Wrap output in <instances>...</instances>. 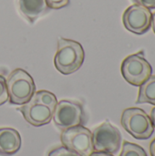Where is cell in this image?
<instances>
[{
    "label": "cell",
    "mask_w": 155,
    "mask_h": 156,
    "mask_svg": "<svg viewBox=\"0 0 155 156\" xmlns=\"http://www.w3.org/2000/svg\"><path fill=\"white\" fill-rule=\"evenodd\" d=\"M90 156H114L111 154L103 153V152H93Z\"/></svg>",
    "instance_id": "19"
},
{
    "label": "cell",
    "mask_w": 155,
    "mask_h": 156,
    "mask_svg": "<svg viewBox=\"0 0 155 156\" xmlns=\"http://www.w3.org/2000/svg\"><path fill=\"white\" fill-rule=\"evenodd\" d=\"M9 100L7 88H6V81L4 76L0 75V106L5 103Z\"/></svg>",
    "instance_id": "16"
},
{
    "label": "cell",
    "mask_w": 155,
    "mask_h": 156,
    "mask_svg": "<svg viewBox=\"0 0 155 156\" xmlns=\"http://www.w3.org/2000/svg\"><path fill=\"white\" fill-rule=\"evenodd\" d=\"M93 150L108 154H117L122 145V134L118 128L109 122L98 126L92 133Z\"/></svg>",
    "instance_id": "7"
},
{
    "label": "cell",
    "mask_w": 155,
    "mask_h": 156,
    "mask_svg": "<svg viewBox=\"0 0 155 156\" xmlns=\"http://www.w3.org/2000/svg\"><path fill=\"white\" fill-rule=\"evenodd\" d=\"M122 77L133 86H141L153 73V68L144 57V52L140 51L124 58L121 66Z\"/></svg>",
    "instance_id": "4"
},
{
    "label": "cell",
    "mask_w": 155,
    "mask_h": 156,
    "mask_svg": "<svg viewBox=\"0 0 155 156\" xmlns=\"http://www.w3.org/2000/svg\"><path fill=\"white\" fill-rule=\"evenodd\" d=\"M31 100H33L36 102H38V103H41L43 105L48 106L53 112H54V110L58 104V101H57L56 96L52 92L48 91V90L36 91L33 94Z\"/></svg>",
    "instance_id": "13"
},
{
    "label": "cell",
    "mask_w": 155,
    "mask_h": 156,
    "mask_svg": "<svg viewBox=\"0 0 155 156\" xmlns=\"http://www.w3.org/2000/svg\"><path fill=\"white\" fill-rule=\"evenodd\" d=\"M21 136L13 128L0 129V155L11 156L16 154L21 147Z\"/></svg>",
    "instance_id": "11"
},
{
    "label": "cell",
    "mask_w": 155,
    "mask_h": 156,
    "mask_svg": "<svg viewBox=\"0 0 155 156\" xmlns=\"http://www.w3.org/2000/svg\"><path fill=\"white\" fill-rule=\"evenodd\" d=\"M152 27H153V32L155 33V12L153 14V18H152Z\"/></svg>",
    "instance_id": "22"
},
{
    "label": "cell",
    "mask_w": 155,
    "mask_h": 156,
    "mask_svg": "<svg viewBox=\"0 0 155 156\" xmlns=\"http://www.w3.org/2000/svg\"><path fill=\"white\" fill-rule=\"evenodd\" d=\"M48 5L51 9H60L69 5V0H46Z\"/></svg>",
    "instance_id": "17"
},
{
    "label": "cell",
    "mask_w": 155,
    "mask_h": 156,
    "mask_svg": "<svg viewBox=\"0 0 155 156\" xmlns=\"http://www.w3.org/2000/svg\"><path fill=\"white\" fill-rule=\"evenodd\" d=\"M120 156H148L145 150L138 144L124 142Z\"/></svg>",
    "instance_id": "14"
},
{
    "label": "cell",
    "mask_w": 155,
    "mask_h": 156,
    "mask_svg": "<svg viewBox=\"0 0 155 156\" xmlns=\"http://www.w3.org/2000/svg\"><path fill=\"white\" fill-rule=\"evenodd\" d=\"M136 103H150L155 106V75H152L140 86Z\"/></svg>",
    "instance_id": "12"
},
{
    "label": "cell",
    "mask_w": 155,
    "mask_h": 156,
    "mask_svg": "<svg viewBox=\"0 0 155 156\" xmlns=\"http://www.w3.org/2000/svg\"><path fill=\"white\" fill-rule=\"evenodd\" d=\"M5 81L11 104L23 105L29 101L36 92V85L32 77L22 69L13 70Z\"/></svg>",
    "instance_id": "2"
},
{
    "label": "cell",
    "mask_w": 155,
    "mask_h": 156,
    "mask_svg": "<svg viewBox=\"0 0 155 156\" xmlns=\"http://www.w3.org/2000/svg\"><path fill=\"white\" fill-rule=\"evenodd\" d=\"M60 139L63 146L81 156H90L94 152L92 133L83 125L63 130Z\"/></svg>",
    "instance_id": "6"
},
{
    "label": "cell",
    "mask_w": 155,
    "mask_h": 156,
    "mask_svg": "<svg viewBox=\"0 0 155 156\" xmlns=\"http://www.w3.org/2000/svg\"><path fill=\"white\" fill-rule=\"evenodd\" d=\"M20 14L30 23L43 16L49 11L46 0H16Z\"/></svg>",
    "instance_id": "10"
},
{
    "label": "cell",
    "mask_w": 155,
    "mask_h": 156,
    "mask_svg": "<svg viewBox=\"0 0 155 156\" xmlns=\"http://www.w3.org/2000/svg\"><path fill=\"white\" fill-rule=\"evenodd\" d=\"M48 156H81L78 153L68 149L65 146H58L51 150L48 154Z\"/></svg>",
    "instance_id": "15"
},
{
    "label": "cell",
    "mask_w": 155,
    "mask_h": 156,
    "mask_svg": "<svg viewBox=\"0 0 155 156\" xmlns=\"http://www.w3.org/2000/svg\"><path fill=\"white\" fill-rule=\"evenodd\" d=\"M84 58V49L80 43L63 37L58 39L54 64L61 74L69 75L77 71L83 64Z\"/></svg>",
    "instance_id": "1"
},
{
    "label": "cell",
    "mask_w": 155,
    "mask_h": 156,
    "mask_svg": "<svg viewBox=\"0 0 155 156\" xmlns=\"http://www.w3.org/2000/svg\"><path fill=\"white\" fill-rule=\"evenodd\" d=\"M153 14L151 10L140 5L129 6L123 13L122 22L127 30L136 35L148 32L152 27Z\"/></svg>",
    "instance_id": "8"
},
{
    "label": "cell",
    "mask_w": 155,
    "mask_h": 156,
    "mask_svg": "<svg viewBox=\"0 0 155 156\" xmlns=\"http://www.w3.org/2000/svg\"><path fill=\"white\" fill-rule=\"evenodd\" d=\"M150 153H151V156H155V139L151 143V145H150Z\"/></svg>",
    "instance_id": "20"
},
{
    "label": "cell",
    "mask_w": 155,
    "mask_h": 156,
    "mask_svg": "<svg viewBox=\"0 0 155 156\" xmlns=\"http://www.w3.org/2000/svg\"><path fill=\"white\" fill-rule=\"evenodd\" d=\"M121 122L124 130L138 140H147L151 138L154 132L151 117L140 108L124 110Z\"/></svg>",
    "instance_id": "3"
},
{
    "label": "cell",
    "mask_w": 155,
    "mask_h": 156,
    "mask_svg": "<svg viewBox=\"0 0 155 156\" xmlns=\"http://www.w3.org/2000/svg\"><path fill=\"white\" fill-rule=\"evenodd\" d=\"M52 119L58 128L66 130L71 127L84 125L87 121V116L83 106L79 102L60 101L54 110Z\"/></svg>",
    "instance_id": "5"
},
{
    "label": "cell",
    "mask_w": 155,
    "mask_h": 156,
    "mask_svg": "<svg viewBox=\"0 0 155 156\" xmlns=\"http://www.w3.org/2000/svg\"><path fill=\"white\" fill-rule=\"evenodd\" d=\"M135 4L145 6L149 9L155 8V0H132Z\"/></svg>",
    "instance_id": "18"
},
{
    "label": "cell",
    "mask_w": 155,
    "mask_h": 156,
    "mask_svg": "<svg viewBox=\"0 0 155 156\" xmlns=\"http://www.w3.org/2000/svg\"><path fill=\"white\" fill-rule=\"evenodd\" d=\"M151 120H152V122L153 124V127H155V107L152 110V112H151Z\"/></svg>",
    "instance_id": "21"
},
{
    "label": "cell",
    "mask_w": 155,
    "mask_h": 156,
    "mask_svg": "<svg viewBox=\"0 0 155 156\" xmlns=\"http://www.w3.org/2000/svg\"><path fill=\"white\" fill-rule=\"evenodd\" d=\"M18 110L25 120L36 127L49 123L53 116V112L48 106L36 102L31 99L29 101L23 104Z\"/></svg>",
    "instance_id": "9"
}]
</instances>
